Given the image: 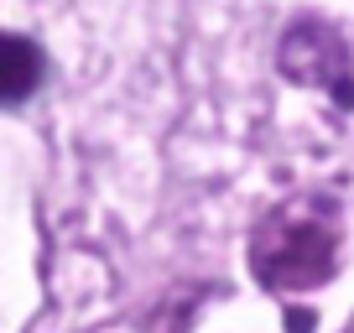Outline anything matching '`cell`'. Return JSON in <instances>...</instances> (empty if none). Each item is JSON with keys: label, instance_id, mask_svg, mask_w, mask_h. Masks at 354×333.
Masks as SVG:
<instances>
[{"label": "cell", "instance_id": "obj_1", "mask_svg": "<svg viewBox=\"0 0 354 333\" xmlns=\"http://www.w3.org/2000/svg\"><path fill=\"white\" fill-rule=\"evenodd\" d=\"M42 84V53L16 32H0V104H21Z\"/></svg>", "mask_w": 354, "mask_h": 333}]
</instances>
